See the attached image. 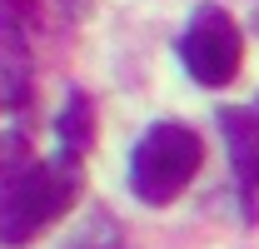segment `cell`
Returning a JSON list of instances; mask_svg holds the SVG:
<instances>
[{
  "mask_svg": "<svg viewBox=\"0 0 259 249\" xmlns=\"http://www.w3.org/2000/svg\"><path fill=\"white\" fill-rule=\"evenodd\" d=\"M80 199V159H35L25 140H0V244H30Z\"/></svg>",
  "mask_w": 259,
  "mask_h": 249,
  "instance_id": "obj_1",
  "label": "cell"
},
{
  "mask_svg": "<svg viewBox=\"0 0 259 249\" xmlns=\"http://www.w3.org/2000/svg\"><path fill=\"white\" fill-rule=\"evenodd\" d=\"M199 164H204V140L190 124L160 120L140 135V145L130 155V189L145 204H169L185 194V185L199 175Z\"/></svg>",
  "mask_w": 259,
  "mask_h": 249,
  "instance_id": "obj_2",
  "label": "cell"
},
{
  "mask_svg": "<svg viewBox=\"0 0 259 249\" xmlns=\"http://www.w3.org/2000/svg\"><path fill=\"white\" fill-rule=\"evenodd\" d=\"M239 55H244V40H239V25L229 20V10L199 5L190 30H185V40H180L185 70L199 85H229L239 75Z\"/></svg>",
  "mask_w": 259,
  "mask_h": 249,
  "instance_id": "obj_3",
  "label": "cell"
},
{
  "mask_svg": "<svg viewBox=\"0 0 259 249\" xmlns=\"http://www.w3.org/2000/svg\"><path fill=\"white\" fill-rule=\"evenodd\" d=\"M220 135H225L234 180L244 189V204H259V110H220Z\"/></svg>",
  "mask_w": 259,
  "mask_h": 249,
  "instance_id": "obj_4",
  "label": "cell"
},
{
  "mask_svg": "<svg viewBox=\"0 0 259 249\" xmlns=\"http://www.w3.org/2000/svg\"><path fill=\"white\" fill-rule=\"evenodd\" d=\"M55 130H60V155L80 159L95 145V110H90V100H85V95H70V105L60 110Z\"/></svg>",
  "mask_w": 259,
  "mask_h": 249,
  "instance_id": "obj_5",
  "label": "cell"
}]
</instances>
